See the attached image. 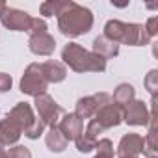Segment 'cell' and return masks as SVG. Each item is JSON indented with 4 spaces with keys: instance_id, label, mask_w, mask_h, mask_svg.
Segmentation results:
<instances>
[{
    "instance_id": "obj_9",
    "label": "cell",
    "mask_w": 158,
    "mask_h": 158,
    "mask_svg": "<svg viewBox=\"0 0 158 158\" xmlns=\"http://www.w3.org/2000/svg\"><path fill=\"white\" fill-rule=\"evenodd\" d=\"M143 136L136 134V132H128L121 138L119 145H117V156L119 158H127V156H138L143 152Z\"/></svg>"
},
{
    "instance_id": "obj_14",
    "label": "cell",
    "mask_w": 158,
    "mask_h": 158,
    "mask_svg": "<svg viewBox=\"0 0 158 158\" xmlns=\"http://www.w3.org/2000/svg\"><path fill=\"white\" fill-rule=\"evenodd\" d=\"M91 52L104 58V60H110V58H115L119 54V45L106 39L104 35H99L93 39V45H91Z\"/></svg>"
},
{
    "instance_id": "obj_11",
    "label": "cell",
    "mask_w": 158,
    "mask_h": 158,
    "mask_svg": "<svg viewBox=\"0 0 158 158\" xmlns=\"http://www.w3.org/2000/svg\"><path fill=\"white\" fill-rule=\"evenodd\" d=\"M28 48L35 56H50L56 48V39L47 32L39 35H30L28 39Z\"/></svg>"
},
{
    "instance_id": "obj_1",
    "label": "cell",
    "mask_w": 158,
    "mask_h": 158,
    "mask_svg": "<svg viewBox=\"0 0 158 158\" xmlns=\"http://www.w3.org/2000/svg\"><path fill=\"white\" fill-rule=\"evenodd\" d=\"M93 21L95 19L91 10L73 2V0H65L61 11L58 13V30L65 37H78L93 28Z\"/></svg>"
},
{
    "instance_id": "obj_15",
    "label": "cell",
    "mask_w": 158,
    "mask_h": 158,
    "mask_svg": "<svg viewBox=\"0 0 158 158\" xmlns=\"http://www.w3.org/2000/svg\"><path fill=\"white\" fill-rule=\"evenodd\" d=\"M97 110H99V106H97L93 95H89V97H82V99H78V101H76L74 115H76L78 119H82V121H84V119H91V117L97 114Z\"/></svg>"
},
{
    "instance_id": "obj_16",
    "label": "cell",
    "mask_w": 158,
    "mask_h": 158,
    "mask_svg": "<svg viewBox=\"0 0 158 158\" xmlns=\"http://www.w3.org/2000/svg\"><path fill=\"white\" fill-rule=\"evenodd\" d=\"M134 99H136V89H134L132 84H127V82L119 84V86L114 89V95H112L114 104H117V106H121V108H125V106H127L128 102H132Z\"/></svg>"
},
{
    "instance_id": "obj_20",
    "label": "cell",
    "mask_w": 158,
    "mask_h": 158,
    "mask_svg": "<svg viewBox=\"0 0 158 158\" xmlns=\"http://www.w3.org/2000/svg\"><path fill=\"white\" fill-rule=\"evenodd\" d=\"M97 154L95 158H114V143L108 138H102L97 141Z\"/></svg>"
},
{
    "instance_id": "obj_7",
    "label": "cell",
    "mask_w": 158,
    "mask_h": 158,
    "mask_svg": "<svg viewBox=\"0 0 158 158\" xmlns=\"http://www.w3.org/2000/svg\"><path fill=\"white\" fill-rule=\"evenodd\" d=\"M91 121H95V125L102 132L108 130V128H114V127H117V125L123 123V108L117 106V104H114V102H110V104L99 108L97 114L91 117Z\"/></svg>"
},
{
    "instance_id": "obj_29",
    "label": "cell",
    "mask_w": 158,
    "mask_h": 158,
    "mask_svg": "<svg viewBox=\"0 0 158 158\" xmlns=\"http://www.w3.org/2000/svg\"><path fill=\"white\" fill-rule=\"evenodd\" d=\"M127 158H138V156H127Z\"/></svg>"
},
{
    "instance_id": "obj_23",
    "label": "cell",
    "mask_w": 158,
    "mask_h": 158,
    "mask_svg": "<svg viewBox=\"0 0 158 158\" xmlns=\"http://www.w3.org/2000/svg\"><path fill=\"white\" fill-rule=\"evenodd\" d=\"M8 158H32V152L24 145H13L8 151Z\"/></svg>"
},
{
    "instance_id": "obj_17",
    "label": "cell",
    "mask_w": 158,
    "mask_h": 158,
    "mask_svg": "<svg viewBox=\"0 0 158 158\" xmlns=\"http://www.w3.org/2000/svg\"><path fill=\"white\" fill-rule=\"evenodd\" d=\"M45 143H47L48 151H52V152H63V151L67 149V143H69V141L63 138V134L58 130V127H52V128H48V132H47Z\"/></svg>"
},
{
    "instance_id": "obj_8",
    "label": "cell",
    "mask_w": 158,
    "mask_h": 158,
    "mask_svg": "<svg viewBox=\"0 0 158 158\" xmlns=\"http://www.w3.org/2000/svg\"><path fill=\"white\" fill-rule=\"evenodd\" d=\"M23 136V128L15 119L6 115L4 119H0V145L4 147H13Z\"/></svg>"
},
{
    "instance_id": "obj_12",
    "label": "cell",
    "mask_w": 158,
    "mask_h": 158,
    "mask_svg": "<svg viewBox=\"0 0 158 158\" xmlns=\"http://www.w3.org/2000/svg\"><path fill=\"white\" fill-rule=\"evenodd\" d=\"M8 115L19 123V127L23 128V134H24V132L34 125V121H35L34 110H32V106H30L28 102H17V104L10 110Z\"/></svg>"
},
{
    "instance_id": "obj_4",
    "label": "cell",
    "mask_w": 158,
    "mask_h": 158,
    "mask_svg": "<svg viewBox=\"0 0 158 158\" xmlns=\"http://www.w3.org/2000/svg\"><path fill=\"white\" fill-rule=\"evenodd\" d=\"M34 104H35V112H37L35 117H37L45 127H48V128L58 127L61 115L65 114L63 108H61V106H60V104H58L48 93H43V95L35 97Z\"/></svg>"
},
{
    "instance_id": "obj_2",
    "label": "cell",
    "mask_w": 158,
    "mask_h": 158,
    "mask_svg": "<svg viewBox=\"0 0 158 158\" xmlns=\"http://www.w3.org/2000/svg\"><path fill=\"white\" fill-rule=\"evenodd\" d=\"M61 63L69 65L74 73H104L106 71V60L93 54L91 50H86L78 43H67L61 50Z\"/></svg>"
},
{
    "instance_id": "obj_24",
    "label": "cell",
    "mask_w": 158,
    "mask_h": 158,
    "mask_svg": "<svg viewBox=\"0 0 158 158\" xmlns=\"http://www.w3.org/2000/svg\"><path fill=\"white\" fill-rule=\"evenodd\" d=\"M45 128H47V127H45V125H43V123H41V121H39V119L35 117L34 125H32V127H30V128H28V130L24 132V136H26L28 139H37V138H39V136L43 134V130H45Z\"/></svg>"
},
{
    "instance_id": "obj_25",
    "label": "cell",
    "mask_w": 158,
    "mask_h": 158,
    "mask_svg": "<svg viewBox=\"0 0 158 158\" xmlns=\"http://www.w3.org/2000/svg\"><path fill=\"white\" fill-rule=\"evenodd\" d=\"M143 28H145V32L149 34L151 39H152L154 35H158V17H151V19L143 24Z\"/></svg>"
},
{
    "instance_id": "obj_6",
    "label": "cell",
    "mask_w": 158,
    "mask_h": 158,
    "mask_svg": "<svg viewBox=\"0 0 158 158\" xmlns=\"http://www.w3.org/2000/svg\"><path fill=\"white\" fill-rule=\"evenodd\" d=\"M149 119H151V112L143 101L134 99L123 108V123L130 127H147Z\"/></svg>"
},
{
    "instance_id": "obj_3",
    "label": "cell",
    "mask_w": 158,
    "mask_h": 158,
    "mask_svg": "<svg viewBox=\"0 0 158 158\" xmlns=\"http://www.w3.org/2000/svg\"><path fill=\"white\" fill-rule=\"evenodd\" d=\"M21 91L24 95H30V97H39L43 93H47L48 89V82L45 80V74L41 71V63H30L26 69H24V74L21 78V84H19Z\"/></svg>"
},
{
    "instance_id": "obj_21",
    "label": "cell",
    "mask_w": 158,
    "mask_h": 158,
    "mask_svg": "<svg viewBox=\"0 0 158 158\" xmlns=\"http://www.w3.org/2000/svg\"><path fill=\"white\" fill-rule=\"evenodd\" d=\"M145 88H147V91L151 93V97H156V91H158V71L156 69H152V71H149V74L145 76Z\"/></svg>"
},
{
    "instance_id": "obj_10",
    "label": "cell",
    "mask_w": 158,
    "mask_h": 158,
    "mask_svg": "<svg viewBox=\"0 0 158 158\" xmlns=\"http://www.w3.org/2000/svg\"><path fill=\"white\" fill-rule=\"evenodd\" d=\"M58 130L63 134V138L67 141H74L84 132V121L78 119L74 114H63L58 123Z\"/></svg>"
},
{
    "instance_id": "obj_22",
    "label": "cell",
    "mask_w": 158,
    "mask_h": 158,
    "mask_svg": "<svg viewBox=\"0 0 158 158\" xmlns=\"http://www.w3.org/2000/svg\"><path fill=\"white\" fill-rule=\"evenodd\" d=\"M47 30H48V26H47V23H45V19H34L32 17V23H30V26H28V34L30 35H39V34H47Z\"/></svg>"
},
{
    "instance_id": "obj_18",
    "label": "cell",
    "mask_w": 158,
    "mask_h": 158,
    "mask_svg": "<svg viewBox=\"0 0 158 158\" xmlns=\"http://www.w3.org/2000/svg\"><path fill=\"white\" fill-rule=\"evenodd\" d=\"M63 4H65V0H47V2H43L39 6V11L45 17H54V15L58 17V13L61 11Z\"/></svg>"
},
{
    "instance_id": "obj_19",
    "label": "cell",
    "mask_w": 158,
    "mask_h": 158,
    "mask_svg": "<svg viewBox=\"0 0 158 158\" xmlns=\"http://www.w3.org/2000/svg\"><path fill=\"white\" fill-rule=\"evenodd\" d=\"M97 141L99 139H93V138H89V136H86L84 132L78 136L76 139H74V143H76V149H78V152H91L95 147H97Z\"/></svg>"
},
{
    "instance_id": "obj_28",
    "label": "cell",
    "mask_w": 158,
    "mask_h": 158,
    "mask_svg": "<svg viewBox=\"0 0 158 158\" xmlns=\"http://www.w3.org/2000/svg\"><path fill=\"white\" fill-rule=\"evenodd\" d=\"M6 6H8V4H6V2H2V0H0V11H2V10H4Z\"/></svg>"
},
{
    "instance_id": "obj_13",
    "label": "cell",
    "mask_w": 158,
    "mask_h": 158,
    "mask_svg": "<svg viewBox=\"0 0 158 158\" xmlns=\"http://www.w3.org/2000/svg\"><path fill=\"white\" fill-rule=\"evenodd\" d=\"M41 71L45 74V80L48 84H60L67 78V67L61 61L56 60H47L41 63Z\"/></svg>"
},
{
    "instance_id": "obj_26",
    "label": "cell",
    "mask_w": 158,
    "mask_h": 158,
    "mask_svg": "<svg viewBox=\"0 0 158 158\" xmlns=\"http://www.w3.org/2000/svg\"><path fill=\"white\" fill-rule=\"evenodd\" d=\"M13 86V80H11V76L8 73H0V93H6L10 91Z\"/></svg>"
},
{
    "instance_id": "obj_5",
    "label": "cell",
    "mask_w": 158,
    "mask_h": 158,
    "mask_svg": "<svg viewBox=\"0 0 158 158\" xmlns=\"http://www.w3.org/2000/svg\"><path fill=\"white\" fill-rule=\"evenodd\" d=\"M0 23H2L4 28H8L11 32H28L32 17L23 10L6 6L2 11H0Z\"/></svg>"
},
{
    "instance_id": "obj_27",
    "label": "cell",
    "mask_w": 158,
    "mask_h": 158,
    "mask_svg": "<svg viewBox=\"0 0 158 158\" xmlns=\"http://www.w3.org/2000/svg\"><path fill=\"white\" fill-rule=\"evenodd\" d=\"M0 158H8V151L4 149V145H0Z\"/></svg>"
}]
</instances>
